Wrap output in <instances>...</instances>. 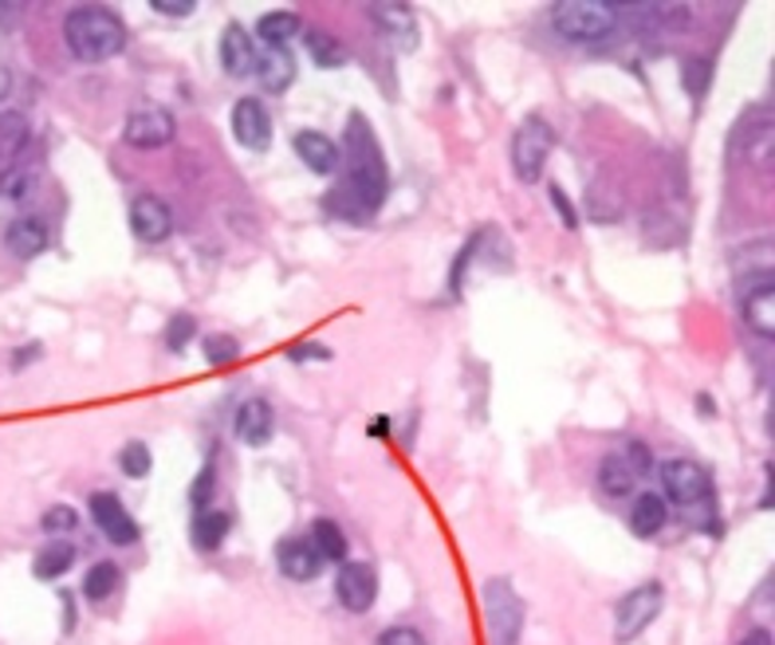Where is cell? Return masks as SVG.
Returning a JSON list of instances; mask_svg holds the SVG:
<instances>
[{"label":"cell","mask_w":775,"mask_h":645,"mask_svg":"<svg viewBox=\"0 0 775 645\" xmlns=\"http://www.w3.org/2000/svg\"><path fill=\"white\" fill-rule=\"evenodd\" d=\"M339 169H343V181L323 197V209L339 221H351V225H366L386 201V189H390V174H386V158L378 151V138H374L370 122L363 114H351L346 119L343 142H339Z\"/></svg>","instance_id":"1"},{"label":"cell","mask_w":775,"mask_h":645,"mask_svg":"<svg viewBox=\"0 0 775 645\" xmlns=\"http://www.w3.org/2000/svg\"><path fill=\"white\" fill-rule=\"evenodd\" d=\"M64 40L75 59L103 64L126 47V24H122L119 12L103 9V4H75L64 16Z\"/></svg>","instance_id":"2"},{"label":"cell","mask_w":775,"mask_h":645,"mask_svg":"<svg viewBox=\"0 0 775 645\" xmlns=\"http://www.w3.org/2000/svg\"><path fill=\"white\" fill-rule=\"evenodd\" d=\"M618 9L607 0H560L552 9V29L571 44H607L618 32Z\"/></svg>","instance_id":"3"},{"label":"cell","mask_w":775,"mask_h":645,"mask_svg":"<svg viewBox=\"0 0 775 645\" xmlns=\"http://www.w3.org/2000/svg\"><path fill=\"white\" fill-rule=\"evenodd\" d=\"M555 151V131L540 114L520 122V131L512 134V169L523 186H535L543 178V166Z\"/></svg>","instance_id":"4"},{"label":"cell","mask_w":775,"mask_h":645,"mask_svg":"<svg viewBox=\"0 0 775 645\" xmlns=\"http://www.w3.org/2000/svg\"><path fill=\"white\" fill-rule=\"evenodd\" d=\"M662 488L673 504L693 512V508H705L712 500V477L705 472V465L689 457H669L662 460Z\"/></svg>","instance_id":"5"},{"label":"cell","mask_w":775,"mask_h":645,"mask_svg":"<svg viewBox=\"0 0 775 645\" xmlns=\"http://www.w3.org/2000/svg\"><path fill=\"white\" fill-rule=\"evenodd\" d=\"M485 614L492 645H516L523 634V602L508 579H492L485 587Z\"/></svg>","instance_id":"6"},{"label":"cell","mask_w":775,"mask_h":645,"mask_svg":"<svg viewBox=\"0 0 775 645\" xmlns=\"http://www.w3.org/2000/svg\"><path fill=\"white\" fill-rule=\"evenodd\" d=\"M662 602H665V587L662 582H642L627 594V599L618 602L615 610V637L618 642H634L657 614H662Z\"/></svg>","instance_id":"7"},{"label":"cell","mask_w":775,"mask_h":645,"mask_svg":"<svg viewBox=\"0 0 775 645\" xmlns=\"http://www.w3.org/2000/svg\"><path fill=\"white\" fill-rule=\"evenodd\" d=\"M174 114L158 103L134 107L131 119H126V142L134 151H158V146H169L174 142Z\"/></svg>","instance_id":"8"},{"label":"cell","mask_w":775,"mask_h":645,"mask_svg":"<svg viewBox=\"0 0 775 645\" xmlns=\"http://www.w3.org/2000/svg\"><path fill=\"white\" fill-rule=\"evenodd\" d=\"M366 16L378 24L390 47L398 52H413L418 47V16H413L410 4H394V0H378V4H366Z\"/></svg>","instance_id":"9"},{"label":"cell","mask_w":775,"mask_h":645,"mask_svg":"<svg viewBox=\"0 0 775 645\" xmlns=\"http://www.w3.org/2000/svg\"><path fill=\"white\" fill-rule=\"evenodd\" d=\"M335 599L351 614H366L374 607V599H378V575L366 563H339Z\"/></svg>","instance_id":"10"},{"label":"cell","mask_w":775,"mask_h":645,"mask_svg":"<svg viewBox=\"0 0 775 645\" xmlns=\"http://www.w3.org/2000/svg\"><path fill=\"white\" fill-rule=\"evenodd\" d=\"M233 138L241 142L244 151L253 154H264L272 146V119H268V107L261 99H236L233 103Z\"/></svg>","instance_id":"11"},{"label":"cell","mask_w":775,"mask_h":645,"mask_svg":"<svg viewBox=\"0 0 775 645\" xmlns=\"http://www.w3.org/2000/svg\"><path fill=\"white\" fill-rule=\"evenodd\" d=\"M87 508H91L95 527H99L111 543H119V547L139 543V524H134V515L122 508V500L114 492H95Z\"/></svg>","instance_id":"12"},{"label":"cell","mask_w":775,"mask_h":645,"mask_svg":"<svg viewBox=\"0 0 775 645\" xmlns=\"http://www.w3.org/2000/svg\"><path fill=\"white\" fill-rule=\"evenodd\" d=\"M131 233L139 236L142 244H162L169 233H174V209H169L158 193L134 197V205H131Z\"/></svg>","instance_id":"13"},{"label":"cell","mask_w":775,"mask_h":645,"mask_svg":"<svg viewBox=\"0 0 775 645\" xmlns=\"http://www.w3.org/2000/svg\"><path fill=\"white\" fill-rule=\"evenodd\" d=\"M744 323L760 338H775V283L772 271H756V283L744 291Z\"/></svg>","instance_id":"14"},{"label":"cell","mask_w":775,"mask_h":645,"mask_svg":"<svg viewBox=\"0 0 775 645\" xmlns=\"http://www.w3.org/2000/svg\"><path fill=\"white\" fill-rule=\"evenodd\" d=\"M291 151H296V158L303 162L311 174H319V178H331L339 169V162H343L339 142L328 138L323 131H299L296 138H291Z\"/></svg>","instance_id":"15"},{"label":"cell","mask_w":775,"mask_h":645,"mask_svg":"<svg viewBox=\"0 0 775 645\" xmlns=\"http://www.w3.org/2000/svg\"><path fill=\"white\" fill-rule=\"evenodd\" d=\"M276 567H280L291 582H311L319 570H323V559H319V552L311 547V540L288 535V540H280V547H276Z\"/></svg>","instance_id":"16"},{"label":"cell","mask_w":775,"mask_h":645,"mask_svg":"<svg viewBox=\"0 0 775 645\" xmlns=\"http://www.w3.org/2000/svg\"><path fill=\"white\" fill-rule=\"evenodd\" d=\"M233 430L241 445L261 449V445L272 441V433H276V413H272V405L261 402V398H248V402H241V410H236Z\"/></svg>","instance_id":"17"},{"label":"cell","mask_w":775,"mask_h":645,"mask_svg":"<svg viewBox=\"0 0 775 645\" xmlns=\"http://www.w3.org/2000/svg\"><path fill=\"white\" fill-rule=\"evenodd\" d=\"M256 79L268 94H284L296 79V56H291L288 47H264L256 52Z\"/></svg>","instance_id":"18"},{"label":"cell","mask_w":775,"mask_h":645,"mask_svg":"<svg viewBox=\"0 0 775 645\" xmlns=\"http://www.w3.org/2000/svg\"><path fill=\"white\" fill-rule=\"evenodd\" d=\"M217 52H221V67L233 79L248 76L256 67V44L241 24H229V29L221 32V47H217Z\"/></svg>","instance_id":"19"},{"label":"cell","mask_w":775,"mask_h":645,"mask_svg":"<svg viewBox=\"0 0 775 645\" xmlns=\"http://www.w3.org/2000/svg\"><path fill=\"white\" fill-rule=\"evenodd\" d=\"M4 244H9V253L16 256V260H32V256H40L47 244H52V236H47V225L40 216H16V221L4 229Z\"/></svg>","instance_id":"20"},{"label":"cell","mask_w":775,"mask_h":645,"mask_svg":"<svg viewBox=\"0 0 775 645\" xmlns=\"http://www.w3.org/2000/svg\"><path fill=\"white\" fill-rule=\"evenodd\" d=\"M638 485V472L634 465H630L622 453H610V457H602V465H598V488L610 496V500H622V496H630Z\"/></svg>","instance_id":"21"},{"label":"cell","mask_w":775,"mask_h":645,"mask_svg":"<svg viewBox=\"0 0 775 645\" xmlns=\"http://www.w3.org/2000/svg\"><path fill=\"white\" fill-rule=\"evenodd\" d=\"M229 527H233V515L229 512H217V508H206V512L193 515V527H189V540H193L197 552H217L224 543V535H229Z\"/></svg>","instance_id":"22"},{"label":"cell","mask_w":775,"mask_h":645,"mask_svg":"<svg viewBox=\"0 0 775 645\" xmlns=\"http://www.w3.org/2000/svg\"><path fill=\"white\" fill-rule=\"evenodd\" d=\"M665 520H669V504H665V496H657V492H642V496H638L634 512H630V527H634V535L650 540V535L662 532Z\"/></svg>","instance_id":"23"},{"label":"cell","mask_w":775,"mask_h":645,"mask_svg":"<svg viewBox=\"0 0 775 645\" xmlns=\"http://www.w3.org/2000/svg\"><path fill=\"white\" fill-rule=\"evenodd\" d=\"M299 32H303V20L296 12H264L256 20V36L264 40V47H288Z\"/></svg>","instance_id":"24"},{"label":"cell","mask_w":775,"mask_h":645,"mask_svg":"<svg viewBox=\"0 0 775 645\" xmlns=\"http://www.w3.org/2000/svg\"><path fill=\"white\" fill-rule=\"evenodd\" d=\"M308 540H311V547H315L323 563H346V535H343V527H339L335 520L319 515L315 524H311Z\"/></svg>","instance_id":"25"},{"label":"cell","mask_w":775,"mask_h":645,"mask_svg":"<svg viewBox=\"0 0 775 645\" xmlns=\"http://www.w3.org/2000/svg\"><path fill=\"white\" fill-rule=\"evenodd\" d=\"M75 563V547L71 543H52V547H44V552L36 555V563H32V575L44 582L59 579V575H67Z\"/></svg>","instance_id":"26"},{"label":"cell","mask_w":775,"mask_h":645,"mask_svg":"<svg viewBox=\"0 0 775 645\" xmlns=\"http://www.w3.org/2000/svg\"><path fill=\"white\" fill-rule=\"evenodd\" d=\"M122 582V570L114 563H95L91 570L84 575V599L87 602H107L119 590Z\"/></svg>","instance_id":"27"},{"label":"cell","mask_w":775,"mask_h":645,"mask_svg":"<svg viewBox=\"0 0 775 645\" xmlns=\"http://www.w3.org/2000/svg\"><path fill=\"white\" fill-rule=\"evenodd\" d=\"M29 119L20 111L0 114V158H16L24 146H29Z\"/></svg>","instance_id":"28"},{"label":"cell","mask_w":775,"mask_h":645,"mask_svg":"<svg viewBox=\"0 0 775 645\" xmlns=\"http://www.w3.org/2000/svg\"><path fill=\"white\" fill-rule=\"evenodd\" d=\"M303 44H308V56L315 59L319 67H343L346 64L343 44H339L335 36H328V32L308 29V32H303Z\"/></svg>","instance_id":"29"},{"label":"cell","mask_w":775,"mask_h":645,"mask_svg":"<svg viewBox=\"0 0 775 645\" xmlns=\"http://www.w3.org/2000/svg\"><path fill=\"white\" fill-rule=\"evenodd\" d=\"M682 84H685V91L701 103V94L709 91V84H712V59L709 56H689V59H682Z\"/></svg>","instance_id":"30"},{"label":"cell","mask_w":775,"mask_h":645,"mask_svg":"<svg viewBox=\"0 0 775 645\" xmlns=\"http://www.w3.org/2000/svg\"><path fill=\"white\" fill-rule=\"evenodd\" d=\"M119 468H122V477H131V480L150 477V468H154V457H150L146 441H126V445L119 449Z\"/></svg>","instance_id":"31"},{"label":"cell","mask_w":775,"mask_h":645,"mask_svg":"<svg viewBox=\"0 0 775 645\" xmlns=\"http://www.w3.org/2000/svg\"><path fill=\"white\" fill-rule=\"evenodd\" d=\"M32 189H36V174H32L29 166H9L4 174H0V197H4V201H12V205H16V201H24Z\"/></svg>","instance_id":"32"},{"label":"cell","mask_w":775,"mask_h":645,"mask_svg":"<svg viewBox=\"0 0 775 645\" xmlns=\"http://www.w3.org/2000/svg\"><path fill=\"white\" fill-rule=\"evenodd\" d=\"M197 335V319L189 315V311H181V315H174L169 319V327H166V346L174 351V355H181L189 346V338Z\"/></svg>","instance_id":"33"},{"label":"cell","mask_w":775,"mask_h":645,"mask_svg":"<svg viewBox=\"0 0 775 645\" xmlns=\"http://www.w3.org/2000/svg\"><path fill=\"white\" fill-rule=\"evenodd\" d=\"M206 358L213 366L233 363V358H241V343H236L233 335H209L206 338Z\"/></svg>","instance_id":"34"},{"label":"cell","mask_w":775,"mask_h":645,"mask_svg":"<svg viewBox=\"0 0 775 645\" xmlns=\"http://www.w3.org/2000/svg\"><path fill=\"white\" fill-rule=\"evenodd\" d=\"M40 527H44L47 535H52V532H75V527H79V515H75V508L56 504V508H47V512H44Z\"/></svg>","instance_id":"35"},{"label":"cell","mask_w":775,"mask_h":645,"mask_svg":"<svg viewBox=\"0 0 775 645\" xmlns=\"http://www.w3.org/2000/svg\"><path fill=\"white\" fill-rule=\"evenodd\" d=\"M213 485H217V472H213V465H206L201 472H197L193 488H189V500H193L197 512H206L209 508V492H213Z\"/></svg>","instance_id":"36"},{"label":"cell","mask_w":775,"mask_h":645,"mask_svg":"<svg viewBox=\"0 0 775 645\" xmlns=\"http://www.w3.org/2000/svg\"><path fill=\"white\" fill-rule=\"evenodd\" d=\"M378 645H430V642H425L421 630H413V626H390L378 634Z\"/></svg>","instance_id":"37"},{"label":"cell","mask_w":775,"mask_h":645,"mask_svg":"<svg viewBox=\"0 0 775 645\" xmlns=\"http://www.w3.org/2000/svg\"><path fill=\"white\" fill-rule=\"evenodd\" d=\"M288 358H291V363H311V358H319V363H328L331 351H328V346H315V343H296V346H291V351H288Z\"/></svg>","instance_id":"38"},{"label":"cell","mask_w":775,"mask_h":645,"mask_svg":"<svg viewBox=\"0 0 775 645\" xmlns=\"http://www.w3.org/2000/svg\"><path fill=\"white\" fill-rule=\"evenodd\" d=\"M622 457H627V460H630V465H634V472H638V477H642L645 468L654 465V457H650V449H645L642 441H630L627 449H622Z\"/></svg>","instance_id":"39"},{"label":"cell","mask_w":775,"mask_h":645,"mask_svg":"<svg viewBox=\"0 0 775 645\" xmlns=\"http://www.w3.org/2000/svg\"><path fill=\"white\" fill-rule=\"evenodd\" d=\"M552 205L560 209L563 225H567V229H579V216H575V205H571V201H567V193H563L560 186H552Z\"/></svg>","instance_id":"40"},{"label":"cell","mask_w":775,"mask_h":645,"mask_svg":"<svg viewBox=\"0 0 775 645\" xmlns=\"http://www.w3.org/2000/svg\"><path fill=\"white\" fill-rule=\"evenodd\" d=\"M150 9L162 12V16H189V12H193L197 4H193V0H154Z\"/></svg>","instance_id":"41"},{"label":"cell","mask_w":775,"mask_h":645,"mask_svg":"<svg viewBox=\"0 0 775 645\" xmlns=\"http://www.w3.org/2000/svg\"><path fill=\"white\" fill-rule=\"evenodd\" d=\"M20 16H24V4H12V0H0V32L16 29Z\"/></svg>","instance_id":"42"},{"label":"cell","mask_w":775,"mask_h":645,"mask_svg":"<svg viewBox=\"0 0 775 645\" xmlns=\"http://www.w3.org/2000/svg\"><path fill=\"white\" fill-rule=\"evenodd\" d=\"M32 358H40V346H36V343H32L29 351H12V370H24V366H29Z\"/></svg>","instance_id":"43"},{"label":"cell","mask_w":775,"mask_h":645,"mask_svg":"<svg viewBox=\"0 0 775 645\" xmlns=\"http://www.w3.org/2000/svg\"><path fill=\"white\" fill-rule=\"evenodd\" d=\"M740 645H772V634H767L764 626H756V630H748L744 642H740Z\"/></svg>","instance_id":"44"},{"label":"cell","mask_w":775,"mask_h":645,"mask_svg":"<svg viewBox=\"0 0 775 645\" xmlns=\"http://www.w3.org/2000/svg\"><path fill=\"white\" fill-rule=\"evenodd\" d=\"M9 91H12V71L9 67H0V99H4Z\"/></svg>","instance_id":"45"}]
</instances>
